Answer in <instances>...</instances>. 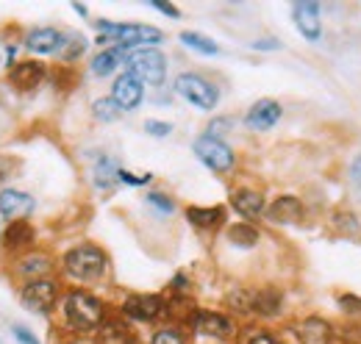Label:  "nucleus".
Returning a JSON list of instances; mask_svg holds the SVG:
<instances>
[{"label": "nucleus", "mask_w": 361, "mask_h": 344, "mask_svg": "<svg viewBox=\"0 0 361 344\" xmlns=\"http://www.w3.org/2000/svg\"><path fill=\"white\" fill-rule=\"evenodd\" d=\"M97 31L103 34L100 37V44L106 42H114V44H123V47H150V44H159L164 39V34L159 28H150V25H139V23H111V20H97L94 23Z\"/></svg>", "instance_id": "1"}, {"label": "nucleus", "mask_w": 361, "mask_h": 344, "mask_svg": "<svg viewBox=\"0 0 361 344\" xmlns=\"http://www.w3.org/2000/svg\"><path fill=\"white\" fill-rule=\"evenodd\" d=\"M64 269L75 281H84V283L97 281L106 272V253L94 245H78L64 256Z\"/></svg>", "instance_id": "2"}, {"label": "nucleus", "mask_w": 361, "mask_h": 344, "mask_svg": "<svg viewBox=\"0 0 361 344\" xmlns=\"http://www.w3.org/2000/svg\"><path fill=\"white\" fill-rule=\"evenodd\" d=\"M64 317L75 331H94L103 322V302L87 292H70L64 300Z\"/></svg>", "instance_id": "3"}, {"label": "nucleus", "mask_w": 361, "mask_h": 344, "mask_svg": "<svg viewBox=\"0 0 361 344\" xmlns=\"http://www.w3.org/2000/svg\"><path fill=\"white\" fill-rule=\"evenodd\" d=\"M126 64H128V73L136 75L142 84H150V86L164 84L167 59H164V53H159L156 47H136V50L128 53Z\"/></svg>", "instance_id": "4"}, {"label": "nucleus", "mask_w": 361, "mask_h": 344, "mask_svg": "<svg viewBox=\"0 0 361 344\" xmlns=\"http://www.w3.org/2000/svg\"><path fill=\"white\" fill-rule=\"evenodd\" d=\"M176 92L186 103H192V106H197L203 111H214L217 103H220L217 86L212 81H206L203 75H197V73H180L176 78Z\"/></svg>", "instance_id": "5"}, {"label": "nucleus", "mask_w": 361, "mask_h": 344, "mask_svg": "<svg viewBox=\"0 0 361 344\" xmlns=\"http://www.w3.org/2000/svg\"><path fill=\"white\" fill-rule=\"evenodd\" d=\"M192 150H195V156L209 167V170L214 172H228L233 164H236V156H233V150L228 147L223 139H214V136H197L195 139V145H192Z\"/></svg>", "instance_id": "6"}, {"label": "nucleus", "mask_w": 361, "mask_h": 344, "mask_svg": "<svg viewBox=\"0 0 361 344\" xmlns=\"http://www.w3.org/2000/svg\"><path fill=\"white\" fill-rule=\"evenodd\" d=\"M23 305L25 308H31V311H37V314H50V308L56 305V297H59V286L53 283V281H45V278H39V281H28L25 286H23Z\"/></svg>", "instance_id": "7"}, {"label": "nucleus", "mask_w": 361, "mask_h": 344, "mask_svg": "<svg viewBox=\"0 0 361 344\" xmlns=\"http://www.w3.org/2000/svg\"><path fill=\"white\" fill-rule=\"evenodd\" d=\"M292 20H295L298 31L303 34V39L319 42V37H322V20H319V3L317 0H298L292 6Z\"/></svg>", "instance_id": "8"}, {"label": "nucleus", "mask_w": 361, "mask_h": 344, "mask_svg": "<svg viewBox=\"0 0 361 344\" xmlns=\"http://www.w3.org/2000/svg\"><path fill=\"white\" fill-rule=\"evenodd\" d=\"M164 300L156 295H131L128 300L123 302V314L131 317L136 322H153L164 314Z\"/></svg>", "instance_id": "9"}, {"label": "nucleus", "mask_w": 361, "mask_h": 344, "mask_svg": "<svg viewBox=\"0 0 361 344\" xmlns=\"http://www.w3.org/2000/svg\"><path fill=\"white\" fill-rule=\"evenodd\" d=\"M142 97H145V89H142V81L131 75V73H123L114 86H111V100L123 109V111H134L136 106L142 103Z\"/></svg>", "instance_id": "10"}, {"label": "nucleus", "mask_w": 361, "mask_h": 344, "mask_svg": "<svg viewBox=\"0 0 361 344\" xmlns=\"http://www.w3.org/2000/svg\"><path fill=\"white\" fill-rule=\"evenodd\" d=\"M281 114H283L281 103L264 97V100H259V103L250 106V111L245 114V125L250 130H270V128H275V123L281 120Z\"/></svg>", "instance_id": "11"}, {"label": "nucleus", "mask_w": 361, "mask_h": 344, "mask_svg": "<svg viewBox=\"0 0 361 344\" xmlns=\"http://www.w3.org/2000/svg\"><path fill=\"white\" fill-rule=\"evenodd\" d=\"M34 211V197L20 192V189H3L0 192V214L11 222L17 219H25V216Z\"/></svg>", "instance_id": "12"}, {"label": "nucleus", "mask_w": 361, "mask_h": 344, "mask_svg": "<svg viewBox=\"0 0 361 344\" xmlns=\"http://www.w3.org/2000/svg\"><path fill=\"white\" fill-rule=\"evenodd\" d=\"M25 47H28L31 53H39V56L61 53V50H64V34L56 31V28H34V31L25 37Z\"/></svg>", "instance_id": "13"}, {"label": "nucleus", "mask_w": 361, "mask_h": 344, "mask_svg": "<svg viewBox=\"0 0 361 344\" xmlns=\"http://www.w3.org/2000/svg\"><path fill=\"white\" fill-rule=\"evenodd\" d=\"M45 78V64L42 61H20L14 64V70L8 73V81L17 86L20 92H31L42 84Z\"/></svg>", "instance_id": "14"}, {"label": "nucleus", "mask_w": 361, "mask_h": 344, "mask_svg": "<svg viewBox=\"0 0 361 344\" xmlns=\"http://www.w3.org/2000/svg\"><path fill=\"white\" fill-rule=\"evenodd\" d=\"M195 331L203 333V336H212V339H228L231 336V319L223 314H214V311H197L195 314Z\"/></svg>", "instance_id": "15"}, {"label": "nucleus", "mask_w": 361, "mask_h": 344, "mask_svg": "<svg viewBox=\"0 0 361 344\" xmlns=\"http://www.w3.org/2000/svg\"><path fill=\"white\" fill-rule=\"evenodd\" d=\"M267 216L278 225H295V222L303 219V203L298 197H292V195H283L267 209Z\"/></svg>", "instance_id": "16"}, {"label": "nucleus", "mask_w": 361, "mask_h": 344, "mask_svg": "<svg viewBox=\"0 0 361 344\" xmlns=\"http://www.w3.org/2000/svg\"><path fill=\"white\" fill-rule=\"evenodd\" d=\"M231 206L247 219H256V216L264 214V195L256 192V189H236L231 195Z\"/></svg>", "instance_id": "17"}, {"label": "nucleus", "mask_w": 361, "mask_h": 344, "mask_svg": "<svg viewBox=\"0 0 361 344\" xmlns=\"http://www.w3.org/2000/svg\"><path fill=\"white\" fill-rule=\"evenodd\" d=\"M128 53H131V47H123V44H114V47H109V50L97 53V56L92 59V73H94L97 78L111 75V73L120 67V61H126V59H128Z\"/></svg>", "instance_id": "18"}, {"label": "nucleus", "mask_w": 361, "mask_h": 344, "mask_svg": "<svg viewBox=\"0 0 361 344\" xmlns=\"http://www.w3.org/2000/svg\"><path fill=\"white\" fill-rule=\"evenodd\" d=\"M3 242H6L8 250H23V247H28V245L34 242V228H31V222H25V219L8 222V231H6V236H3Z\"/></svg>", "instance_id": "19"}, {"label": "nucleus", "mask_w": 361, "mask_h": 344, "mask_svg": "<svg viewBox=\"0 0 361 344\" xmlns=\"http://www.w3.org/2000/svg\"><path fill=\"white\" fill-rule=\"evenodd\" d=\"M186 219L195 225V228H217L226 222V211L220 206H212V209H203V206H189L186 209Z\"/></svg>", "instance_id": "20"}, {"label": "nucleus", "mask_w": 361, "mask_h": 344, "mask_svg": "<svg viewBox=\"0 0 361 344\" xmlns=\"http://www.w3.org/2000/svg\"><path fill=\"white\" fill-rule=\"evenodd\" d=\"M228 242L236 245V247H256L259 245V231L250 225V222H236L228 228Z\"/></svg>", "instance_id": "21"}, {"label": "nucleus", "mask_w": 361, "mask_h": 344, "mask_svg": "<svg viewBox=\"0 0 361 344\" xmlns=\"http://www.w3.org/2000/svg\"><path fill=\"white\" fill-rule=\"evenodd\" d=\"M53 269V261L47 256H42V253H31V256H25L23 261H20V272L23 275H28L31 281H39L45 272H50Z\"/></svg>", "instance_id": "22"}, {"label": "nucleus", "mask_w": 361, "mask_h": 344, "mask_svg": "<svg viewBox=\"0 0 361 344\" xmlns=\"http://www.w3.org/2000/svg\"><path fill=\"white\" fill-rule=\"evenodd\" d=\"M180 42L186 44L189 50L203 53V56H217V53H220V47H217L214 39H209V37H203V34H197V31H180Z\"/></svg>", "instance_id": "23"}, {"label": "nucleus", "mask_w": 361, "mask_h": 344, "mask_svg": "<svg viewBox=\"0 0 361 344\" xmlns=\"http://www.w3.org/2000/svg\"><path fill=\"white\" fill-rule=\"evenodd\" d=\"M253 311L262 314V317H275L281 311V295L275 289H262L253 297Z\"/></svg>", "instance_id": "24"}, {"label": "nucleus", "mask_w": 361, "mask_h": 344, "mask_svg": "<svg viewBox=\"0 0 361 344\" xmlns=\"http://www.w3.org/2000/svg\"><path fill=\"white\" fill-rule=\"evenodd\" d=\"M331 333V325L322 319H306V325L300 328V339L303 344H325Z\"/></svg>", "instance_id": "25"}, {"label": "nucleus", "mask_w": 361, "mask_h": 344, "mask_svg": "<svg viewBox=\"0 0 361 344\" xmlns=\"http://www.w3.org/2000/svg\"><path fill=\"white\" fill-rule=\"evenodd\" d=\"M120 106L111 100V97H100V100H94L92 103V114L100 120V123H114L117 117H120Z\"/></svg>", "instance_id": "26"}, {"label": "nucleus", "mask_w": 361, "mask_h": 344, "mask_svg": "<svg viewBox=\"0 0 361 344\" xmlns=\"http://www.w3.org/2000/svg\"><path fill=\"white\" fill-rule=\"evenodd\" d=\"M331 225H334L339 233H348V236H356V233H359V216L353 214V211H345V209L334 211Z\"/></svg>", "instance_id": "27"}, {"label": "nucleus", "mask_w": 361, "mask_h": 344, "mask_svg": "<svg viewBox=\"0 0 361 344\" xmlns=\"http://www.w3.org/2000/svg\"><path fill=\"white\" fill-rule=\"evenodd\" d=\"M117 175H120V167H117L111 159H100V161H97V170H94V180H97V186H103V189H106Z\"/></svg>", "instance_id": "28"}, {"label": "nucleus", "mask_w": 361, "mask_h": 344, "mask_svg": "<svg viewBox=\"0 0 361 344\" xmlns=\"http://www.w3.org/2000/svg\"><path fill=\"white\" fill-rule=\"evenodd\" d=\"M145 200H147V203H150L153 209L164 211V214H173V211H176V203H173V200H170L167 195H161V192H150V195H147Z\"/></svg>", "instance_id": "29"}, {"label": "nucleus", "mask_w": 361, "mask_h": 344, "mask_svg": "<svg viewBox=\"0 0 361 344\" xmlns=\"http://www.w3.org/2000/svg\"><path fill=\"white\" fill-rule=\"evenodd\" d=\"M84 50H87V39H84V37H73V39H70V47H64L61 56H64V61H75Z\"/></svg>", "instance_id": "30"}, {"label": "nucleus", "mask_w": 361, "mask_h": 344, "mask_svg": "<svg viewBox=\"0 0 361 344\" xmlns=\"http://www.w3.org/2000/svg\"><path fill=\"white\" fill-rule=\"evenodd\" d=\"M150 344H186V342H183L180 331H176V328H164V331H159V333L153 336V342Z\"/></svg>", "instance_id": "31"}, {"label": "nucleus", "mask_w": 361, "mask_h": 344, "mask_svg": "<svg viewBox=\"0 0 361 344\" xmlns=\"http://www.w3.org/2000/svg\"><path fill=\"white\" fill-rule=\"evenodd\" d=\"M145 130H147L150 136L161 139V136H170V133H173V125H170V123H161V120H147V123H145Z\"/></svg>", "instance_id": "32"}, {"label": "nucleus", "mask_w": 361, "mask_h": 344, "mask_svg": "<svg viewBox=\"0 0 361 344\" xmlns=\"http://www.w3.org/2000/svg\"><path fill=\"white\" fill-rule=\"evenodd\" d=\"M336 302L345 314H361V297H356V295H339Z\"/></svg>", "instance_id": "33"}, {"label": "nucleus", "mask_w": 361, "mask_h": 344, "mask_svg": "<svg viewBox=\"0 0 361 344\" xmlns=\"http://www.w3.org/2000/svg\"><path fill=\"white\" fill-rule=\"evenodd\" d=\"M150 178L153 175H131L128 170H120V175H117V180H123L128 186H145V183H150Z\"/></svg>", "instance_id": "34"}, {"label": "nucleus", "mask_w": 361, "mask_h": 344, "mask_svg": "<svg viewBox=\"0 0 361 344\" xmlns=\"http://www.w3.org/2000/svg\"><path fill=\"white\" fill-rule=\"evenodd\" d=\"M11 333H14V339H17L20 344H39V339H37L28 328H23V325H14V328H11Z\"/></svg>", "instance_id": "35"}, {"label": "nucleus", "mask_w": 361, "mask_h": 344, "mask_svg": "<svg viewBox=\"0 0 361 344\" xmlns=\"http://www.w3.org/2000/svg\"><path fill=\"white\" fill-rule=\"evenodd\" d=\"M150 6L156 8V11H161V14H167V17H173V20H178L180 11L173 6V3H164V0H150Z\"/></svg>", "instance_id": "36"}, {"label": "nucleus", "mask_w": 361, "mask_h": 344, "mask_svg": "<svg viewBox=\"0 0 361 344\" xmlns=\"http://www.w3.org/2000/svg\"><path fill=\"white\" fill-rule=\"evenodd\" d=\"M350 180H353V186L361 192V156H356V159L350 161Z\"/></svg>", "instance_id": "37"}, {"label": "nucleus", "mask_w": 361, "mask_h": 344, "mask_svg": "<svg viewBox=\"0 0 361 344\" xmlns=\"http://www.w3.org/2000/svg\"><path fill=\"white\" fill-rule=\"evenodd\" d=\"M247 344H281V339H275V336L267 333V331H259V333H256Z\"/></svg>", "instance_id": "38"}, {"label": "nucleus", "mask_w": 361, "mask_h": 344, "mask_svg": "<svg viewBox=\"0 0 361 344\" xmlns=\"http://www.w3.org/2000/svg\"><path fill=\"white\" fill-rule=\"evenodd\" d=\"M281 42L278 39H259V42H253V50H278Z\"/></svg>", "instance_id": "39"}, {"label": "nucleus", "mask_w": 361, "mask_h": 344, "mask_svg": "<svg viewBox=\"0 0 361 344\" xmlns=\"http://www.w3.org/2000/svg\"><path fill=\"white\" fill-rule=\"evenodd\" d=\"M73 11L81 14V17H87V6H81V3H73Z\"/></svg>", "instance_id": "40"}, {"label": "nucleus", "mask_w": 361, "mask_h": 344, "mask_svg": "<svg viewBox=\"0 0 361 344\" xmlns=\"http://www.w3.org/2000/svg\"><path fill=\"white\" fill-rule=\"evenodd\" d=\"M64 344H75V342H64Z\"/></svg>", "instance_id": "41"}]
</instances>
